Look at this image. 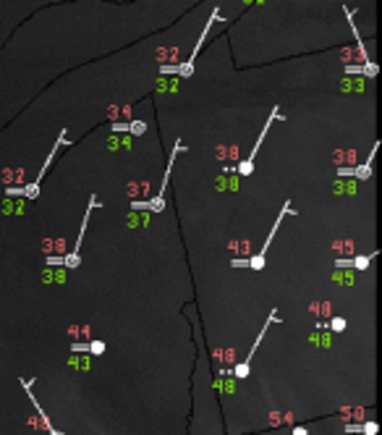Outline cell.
<instances>
[{
	"label": "cell",
	"mask_w": 382,
	"mask_h": 435,
	"mask_svg": "<svg viewBox=\"0 0 382 435\" xmlns=\"http://www.w3.org/2000/svg\"><path fill=\"white\" fill-rule=\"evenodd\" d=\"M178 152H183V144H181V142H176V144H173V152H170L168 168H165V176H163V186H160L157 197H155L152 202H142V199H136V202L131 204V210H152V212H160V210L165 207V189H168V181H170V170H173V163H176Z\"/></svg>",
	"instance_id": "obj_5"
},
{
	"label": "cell",
	"mask_w": 382,
	"mask_h": 435,
	"mask_svg": "<svg viewBox=\"0 0 382 435\" xmlns=\"http://www.w3.org/2000/svg\"><path fill=\"white\" fill-rule=\"evenodd\" d=\"M291 212H293V210H291V202H285L283 210H280V215H277V221H275V226H272V231L267 234L264 244L259 247V252H257L254 257H249V260H233V268H254V270H262V268H264V255H267V249H270V244H272V236L277 234V228H280L283 218L291 215Z\"/></svg>",
	"instance_id": "obj_4"
},
{
	"label": "cell",
	"mask_w": 382,
	"mask_h": 435,
	"mask_svg": "<svg viewBox=\"0 0 382 435\" xmlns=\"http://www.w3.org/2000/svg\"><path fill=\"white\" fill-rule=\"evenodd\" d=\"M71 351H89V354H95V357H100V354L105 351V341H87V343H71Z\"/></svg>",
	"instance_id": "obj_11"
},
{
	"label": "cell",
	"mask_w": 382,
	"mask_h": 435,
	"mask_svg": "<svg viewBox=\"0 0 382 435\" xmlns=\"http://www.w3.org/2000/svg\"><path fill=\"white\" fill-rule=\"evenodd\" d=\"M358 432H361V435H377L379 425H377V422H366V425H358Z\"/></svg>",
	"instance_id": "obj_13"
},
{
	"label": "cell",
	"mask_w": 382,
	"mask_h": 435,
	"mask_svg": "<svg viewBox=\"0 0 382 435\" xmlns=\"http://www.w3.org/2000/svg\"><path fill=\"white\" fill-rule=\"evenodd\" d=\"M21 385L27 388V396H29V401H32V406L37 409V414L42 417V422H45V427H48V435H66L63 430H58V427H53V422H50V417L45 414V409L40 406V401H37V396L32 393V385H34V380H21Z\"/></svg>",
	"instance_id": "obj_9"
},
{
	"label": "cell",
	"mask_w": 382,
	"mask_h": 435,
	"mask_svg": "<svg viewBox=\"0 0 382 435\" xmlns=\"http://www.w3.org/2000/svg\"><path fill=\"white\" fill-rule=\"evenodd\" d=\"M293 435H306V427H296V430H293Z\"/></svg>",
	"instance_id": "obj_15"
},
{
	"label": "cell",
	"mask_w": 382,
	"mask_h": 435,
	"mask_svg": "<svg viewBox=\"0 0 382 435\" xmlns=\"http://www.w3.org/2000/svg\"><path fill=\"white\" fill-rule=\"evenodd\" d=\"M277 118H280V108H272V113H270V118H267V123H264V129L259 131V139H257V144L251 147V152L246 155V160H244V163H238L236 168H233V165H228V168H225L228 173H233V170H236L238 176H249V173H251V170H254V160H257V152H259V147H262V139H264V136H267V131H270V126H272V123H275Z\"/></svg>",
	"instance_id": "obj_6"
},
{
	"label": "cell",
	"mask_w": 382,
	"mask_h": 435,
	"mask_svg": "<svg viewBox=\"0 0 382 435\" xmlns=\"http://www.w3.org/2000/svg\"><path fill=\"white\" fill-rule=\"evenodd\" d=\"M345 74H361V76H377L379 68L374 63H366V66H345Z\"/></svg>",
	"instance_id": "obj_12"
},
{
	"label": "cell",
	"mask_w": 382,
	"mask_h": 435,
	"mask_svg": "<svg viewBox=\"0 0 382 435\" xmlns=\"http://www.w3.org/2000/svg\"><path fill=\"white\" fill-rule=\"evenodd\" d=\"M95 207H100L97 197H89V207H87L84 223H82V231H79V236H76V244H74V249L68 252L66 257H48V268H55V265H66L68 270L79 268V262H82V255H79V249H82V239H84V231H87V226H89V215H92V210H95Z\"/></svg>",
	"instance_id": "obj_3"
},
{
	"label": "cell",
	"mask_w": 382,
	"mask_h": 435,
	"mask_svg": "<svg viewBox=\"0 0 382 435\" xmlns=\"http://www.w3.org/2000/svg\"><path fill=\"white\" fill-rule=\"evenodd\" d=\"M66 136H68V131L63 129V131H61V136H58V142L53 144V150H50L48 160H45L42 170L37 173V178H34V184H29V186H11V189H8V194H11V197H27V199H37V194H40V184H42L45 173H48V170H50V165H53V160H55L58 150H61L63 144H68V142H66Z\"/></svg>",
	"instance_id": "obj_1"
},
{
	"label": "cell",
	"mask_w": 382,
	"mask_h": 435,
	"mask_svg": "<svg viewBox=\"0 0 382 435\" xmlns=\"http://www.w3.org/2000/svg\"><path fill=\"white\" fill-rule=\"evenodd\" d=\"M220 19H223V16H220V8H215V11H212V16H210V21H207V24H204V29H202V37H199V42L194 45L191 55L186 58V63H181V66H163V68H160V74H173V76H183V79H186V76H191V74H194V58L199 55L202 45H204V40L210 37V27L215 24V21H220Z\"/></svg>",
	"instance_id": "obj_2"
},
{
	"label": "cell",
	"mask_w": 382,
	"mask_h": 435,
	"mask_svg": "<svg viewBox=\"0 0 382 435\" xmlns=\"http://www.w3.org/2000/svg\"><path fill=\"white\" fill-rule=\"evenodd\" d=\"M377 150H379V142H374V147H372V152H369V157H366V163L364 165H356V168H338V176H353V178H358V181H369L372 178V160H374V155H377Z\"/></svg>",
	"instance_id": "obj_8"
},
{
	"label": "cell",
	"mask_w": 382,
	"mask_h": 435,
	"mask_svg": "<svg viewBox=\"0 0 382 435\" xmlns=\"http://www.w3.org/2000/svg\"><path fill=\"white\" fill-rule=\"evenodd\" d=\"M275 320H277V312L272 310V312H270V317H267V323H264V328L259 330L257 341H254V346H251V351H249V357H246L244 362H241V364H236V370H233V375H236V377H246V375H249V364H251V359H254V354H257V349H259V343H262L264 333H267V328L275 323Z\"/></svg>",
	"instance_id": "obj_7"
},
{
	"label": "cell",
	"mask_w": 382,
	"mask_h": 435,
	"mask_svg": "<svg viewBox=\"0 0 382 435\" xmlns=\"http://www.w3.org/2000/svg\"><path fill=\"white\" fill-rule=\"evenodd\" d=\"M377 257V252L372 255H361V257H351V260H335V268H353V270H366L369 262Z\"/></svg>",
	"instance_id": "obj_10"
},
{
	"label": "cell",
	"mask_w": 382,
	"mask_h": 435,
	"mask_svg": "<svg viewBox=\"0 0 382 435\" xmlns=\"http://www.w3.org/2000/svg\"><path fill=\"white\" fill-rule=\"evenodd\" d=\"M327 328H332V330H343V328H345V320H343V317H332Z\"/></svg>",
	"instance_id": "obj_14"
}]
</instances>
